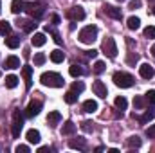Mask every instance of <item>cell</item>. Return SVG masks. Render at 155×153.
Segmentation results:
<instances>
[{"instance_id": "1", "label": "cell", "mask_w": 155, "mask_h": 153, "mask_svg": "<svg viewBox=\"0 0 155 153\" xmlns=\"http://www.w3.org/2000/svg\"><path fill=\"white\" fill-rule=\"evenodd\" d=\"M40 81H41V85H45V86H54V88H60V86H63V77L60 76L58 72H43L41 76H40Z\"/></svg>"}, {"instance_id": "2", "label": "cell", "mask_w": 155, "mask_h": 153, "mask_svg": "<svg viewBox=\"0 0 155 153\" xmlns=\"http://www.w3.org/2000/svg\"><path fill=\"white\" fill-rule=\"evenodd\" d=\"M25 13L31 16V18H35V20H38L43 16V13H45V4L43 2H25Z\"/></svg>"}, {"instance_id": "3", "label": "cell", "mask_w": 155, "mask_h": 153, "mask_svg": "<svg viewBox=\"0 0 155 153\" xmlns=\"http://www.w3.org/2000/svg\"><path fill=\"white\" fill-rule=\"evenodd\" d=\"M96 38H97V27L96 25H87V27H83L79 31V41L81 43L90 45V43L96 41Z\"/></svg>"}, {"instance_id": "4", "label": "cell", "mask_w": 155, "mask_h": 153, "mask_svg": "<svg viewBox=\"0 0 155 153\" xmlns=\"http://www.w3.org/2000/svg\"><path fill=\"white\" fill-rule=\"evenodd\" d=\"M22 126H24V115L20 114V110L16 108L13 112V126H11V133L15 139L20 137V132H22Z\"/></svg>"}, {"instance_id": "5", "label": "cell", "mask_w": 155, "mask_h": 153, "mask_svg": "<svg viewBox=\"0 0 155 153\" xmlns=\"http://www.w3.org/2000/svg\"><path fill=\"white\" fill-rule=\"evenodd\" d=\"M134 77L130 76V74H126V72H116L114 74V83H116V86H121V88H130L132 85H134Z\"/></svg>"}, {"instance_id": "6", "label": "cell", "mask_w": 155, "mask_h": 153, "mask_svg": "<svg viewBox=\"0 0 155 153\" xmlns=\"http://www.w3.org/2000/svg\"><path fill=\"white\" fill-rule=\"evenodd\" d=\"M65 16H67L69 20H72V22H79V20H83V18H85V9H83L81 5L71 7V9L65 13Z\"/></svg>"}, {"instance_id": "7", "label": "cell", "mask_w": 155, "mask_h": 153, "mask_svg": "<svg viewBox=\"0 0 155 153\" xmlns=\"http://www.w3.org/2000/svg\"><path fill=\"white\" fill-rule=\"evenodd\" d=\"M103 52L108 56V58H116L117 56V45L114 38H107L103 41Z\"/></svg>"}, {"instance_id": "8", "label": "cell", "mask_w": 155, "mask_h": 153, "mask_svg": "<svg viewBox=\"0 0 155 153\" xmlns=\"http://www.w3.org/2000/svg\"><path fill=\"white\" fill-rule=\"evenodd\" d=\"M40 110H41V103L40 101H31L29 105H27V108H25V117H35V115L40 114Z\"/></svg>"}, {"instance_id": "9", "label": "cell", "mask_w": 155, "mask_h": 153, "mask_svg": "<svg viewBox=\"0 0 155 153\" xmlns=\"http://www.w3.org/2000/svg\"><path fill=\"white\" fill-rule=\"evenodd\" d=\"M92 90H94V94H96L97 97H101V99H105V97H107V86H105V83H103V81H94Z\"/></svg>"}, {"instance_id": "10", "label": "cell", "mask_w": 155, "mask_h": 153, "mask_svg": "<svg viewBox=\"0 0 155 153\" xmlns=\"http://www.w3.org/2000/svg\"><path fill=\"white\" fill-rule=\"evenodd\" d=\"M139 74H141V77H144V79H152L153 74H155V70L150 63H143V65L139 67Z\"/></svg>"}, {"instance_id": "11", "label": "cell", "mask_w": 155, "mask_h": 153, "mask_svg": "<svg viewBox=\"0 0 155 153\" xmlns=\"http://www.w3.org/2000/svg\"><path fill=\"white\" fill-rule=\"evenodd\" d=\"M22 76H24V79H25V88L29 90L31 85H33V67H29V65L22 67Z\"/></svg>"}, {"instance_id": "12", "label": "cell", "mask_w": 155, "mask_h": 153, "mask_svg": "<svg viewBox=\"0 0 155 153\" xmlns=\"http://www.w3.org/2000/svg\"><path fill=\"white\" fill-rule=\"evenodd\" d=\"M69 146H71L72 150H79V151H85V150H87V141H85L83 137H78V139H72V141L69 142Z\"/></svg>"}, {"instance_id": "13", "label": "cell", "mask_w": 155, "mask_h": 153, "mask_svg": "<svg viewBox=\"0 0 155 153\" xmlns=\"http://www.w3.org/2000/svg\"><path fill=\"white\" fill-rule=\"evenodd\" d=\"M105 11H107V15H108L110 18H114V20H121V18H123L121 9H117L114 5H105Z\"/></svg>"}, {"instance_id": "14", "label": "cell", "mask_w": 155, "mask_h": 153, "mask_svg": "<svg viewBox=\"0 0 155 153\" xmlns=\"http://www.w3.org/2000/svg\"><path fill=\"white\" fill-rule=\"evenodd\" d=\"M45 41H47V38H45V34H43V33H35V36L31 38V43H33L35 47H43V45H45Z\"/></svg>"}, {"instance_id": "15", "label": "cell", "mask_w": 155, "mask_h": 153, "mask_svg": "<svg viewBox=\"0 0 155 153\" xmlns=\"http://www.w3.org/2000/svg\"><path fill=\"white\" fill-rule=\"evenodd\" d=\"M72 133H76V124L72 121H67L61 126V135H72Z\"/></svg>"}, {"instance_id": "16", "label": "cell", "mask_w": 155, "mask_h": 153, "mask_svg": "<svg viewBox=\"0 0 155 153\" xmlns=\"http://www.w3.org/2000/svg\"><path fill=\"white\" fill-rule=\"evenodd\" d=\"M11 11H13L15 15H20L22 11H25V2H24V0H13Z\"/></svg>"}, {"instance_id": "17", "label": "cell", "mask_w": 155, "mask_h": 153, "mask_svg": "<svg viewBox=\"0 0 155 153\" xmlns=\"http://www.w3.org/2000/svg\"><path fill=\"white\" fill-rule=\"evenodd\" d=\"M65 60V54H63V50H60V49H54L52 52H51V61L52 63H61Z\"/></svg>"}, {"instance_id": "18", "label": "cell", "mask_w": 155, "mask_h": 153, "mask_svg": "<svg viewBox=\"0 0 155 153\" xmlns=\"http://www.w3.org/2000/svg\"><path fill=\"white\" fill-rule=\"evenodd\" d=\"M5 69H20V58L9 56V58L5 60Z\"/></svg>"}, {"instance_id": "19", "label": "cell", "mask_w": 155, "mask_h": 153, "mask_svg": "<svg viewBox=\"0 0 155 153\" xmlns=\"http://www.w3.org/2000/svg\"><path fill=\"white\" fill-rule=\"evenodd\" d=\"M25 137H27V141H29L31 144H38L40 141H41V139H40V132L38 130H29Z\"/></svg>"}, {"instance_id": "20", "label": "cell", "mask_w": 155, "mask_h": 153, "mask_svg": "<svg viewBox=\"0 0 155 153\" xmlns=\"http://www.w3.org/2000/svg\"><path fill=\"white\" fill-rule=\"evenodd\" d=\"M83 110H85L87 114H94V112L97 110V103H96V101H92V99H88V101H85V103H83Z\"/></svg>"}, {"instance_id": "21", "label": "cell", "mask_w": 155, "mask_h": 153, "mask_svg": "<svg viewBox=\"0 0 155 153\" xmlns=\"http://www.w3.org/2000/svg\"><path fill=\"white\" fill-rule=\"evenodd\" d=\"M18 25H22V29H24L25 33H33V31L36 29V24H35V20H25V22H20Z\"/></svg>"}, {"instance_id": "22", "label": "cell", "mask_w": 155, "mask_h": 153, "mask_svg": "<svg viewBox=\"0 0 155 153\" xmlns=\"http://www.w3.org/2000/svg\"><path fill=\"white\" fill-rule=\"evenodd\" d=\"M126 25H128V29L135 31V29H139V27H141V20H139L137 16H130V18H128V22H126Z\"/></svg>"}, {"instance_id": "23", "label": "cell", "mask_w": 155, "mask_h": 153, "mask_svg": "<svg viewBox=\"0 0 155 153\" xmlns=\"http://www.w3.org/2000/svg\"><path fill=\"white\" fill-rule=\"evenodd\" d=\"M61 121V114L60 112H51V114L47 115V122L49 124H58Z\"/></svg>"}, {"instance_id": "24", "label": "cell", "mask_w": 155, "mask_h": 153, "mask_svg": "<svg viewBox=\"0 0 155 153\" xmlns=\"http://www.w3.org/2000/svg\"><path fill=\"white\" fill-rule=\"evenodd\" d=\"M5 45H7L9 49H16V47L20 45V38H18V36H7V38H5Z\"/></svg>"}, {"instance_id": "25", "label": "cell", "mask_w": 155, "mask_h": 153, "mask_svg": "<svg viewBox=\"0 0 155 153\" xmlns=\"http://www.w3.org/2000/svg\"><path fill=\"white\" fill-rule=\"evenodd\" d=\"M0 34L2 36H9L11 34V24L9 22H5V20L0 22Z\"/></svg>"}, {"instance_id": "26", "label": "cell", "mask_w": 155, "mask_h": 153, "mask_svg": "<svg viewBox=\"0 0 155 153\" xmlns=\"http://www.w3.org/2000/svg\"><path fill=\"white\" fill-rule=\"evenodd\" d=\"M69 74H71L72 77H79L81 74H83V69H81L79 65H76V63H74V65H71V69H69Z\"/></svg>"}, {"instance_id": "27", "label": "cell", "mask_w": 155, "mask_h": 153, "mask_svg": "<svg viewBox=\"0 0 155 153\" xmlns=\"http://www.w3.org/2000/svg\"><path fill=\"white\" fill-rule=\"evenodd\" d=\"M126 144H128L130 148H141V144H143V142H141V139H139L137 135H134V137H130V139L126 141Z\"/></svg>"}, {"instance_id": "28", "label": "cell", "mask_w": 155, "mask_h": 153, "mask_svg": "<svg viewBox=\"0 0 155 153\" xmlns=\"http://www.w3.org/2000/svg\"><path fill=\"white\" fill-rule=\"evenodd\" d=\"M114 105H116L117 110H126V106H128V101H126L124 97H116Z\"/></svg>"}, {"instance_id": "29", "label": "cell", "mask_w": 155, "mask_h": 153, "mask_svg": "<svg viewBox=\"0 0 155 153\" xmlns=\"http://www.w3.org/2000/svg\"><path fill=\"white\" fill-rule=\"evenodd\" d=\"M78 101V94L74 90H71V92H67L65 94V103H69V105H74Z\"/></svg>"}, {"instance_id": "30", "label": "cell", "mask_w": 155, "mask_h": 153, "mask_svg": "<svg viewBox=\"0 0 155 153\" xmlns=\"http://www.w3.org/2000/svg\"><path fill=\"white\" fill-rule=\"evenodd\" d=\"M16 85H18V77H16V76H13V74H11V76L5 77V86H7V88H15Z\"/></svg>"}, {"instance_id": "31", "label": "cell", "mask_w": 155, "mask_h": 153, "mask_svg": "<svg viewBox=\"0 0 155 153\" xmlns=\"http://www.w3.org/2000/svg\"><path fill=\"white\" fill-rule=\"evenodd\" d=\"M153 117H155V112H152V110H146V112H144V115H143L139 121H141V124H146V122H150Z\"/></svg>"}, {"instance_id": "32", "label": "cell", "mask_w": 155, "mask_h": 153, "mask_svg": "<svg viewBox=\"0 0 155 153\" xmlns=\"http://www.w3.org/2000/svg\"><path fill=\"white\" fill-rule=\"evenodd\" d=\"M45 33H51V34H52V38H54V41H56L58 45H61V43H63V40L60 38V34H58L52 27H49V25H47V27H45Z\"/></svg>"}, {"instance_id": "33", "label": "cell", "mask_w": 155, "mask_h": 153, "mask_svg": "<svg viewBox=\"0 0 155 153\" xmlns=\"http://www.w3.org/2000/svg\"><path fill=\"white\" fill-rule=\"evenodd\" d=\"M45 60H47V58H45L43 52H36V54H35V65H43Z\"/></svg>"}, {"instance_id": "34", "label": "cell", "mask_w": 155, "mask_h": 153, "mask_svg": "<svg viewBox=\"0 0 155 153\" xmlns=\"http://www.w3.org/2000/svg\"><path fill=\"white\" fill-rule=\"evenodd\" d=\"M144 105H146V103H144V99H143L141 96H135V99H134V106H135L137 110H141Z\"/></svg>"}, {"instance_id": "35", "label": "cell", "mask_w": 155, "mask_h": 153, "mask_svg": "<svg viewBox=\"0 0 155 153\" xmlns=\"http://www.w3.org/2000/svg\"><path fill=\"white\" fill-rule=\"evenodd\" d=\"M72 90H74L76 94H81V92L85 90V85H83L81 81H74V83H72Z\"/></svg>"}, {"instance_id": "36", "label": "cell", "mask_w": 155, "mask_h": 153, "mask_svg": "<svg viewBox=\"0 0 155 153\" xmlns=\"http://www.w3.org/2000/svg\"><path fill=\"white\" fill-rule=\"evenodd\" d=\"M94 72H96V74L105 72V63H103V61H96V63H94Z\"/></svg>"}, {"instance_id": "37", "label": "cell", "mask_w": 155, "mask_h": 153, "mask_svg": "<svg viewBox=\"0 0 155 153\" xmlns=\"http://www.w3.org/2000/svg\"><path fill=\"white\" fill-rule=\"evenodd\" d=\"M144 36H146V38H155V27L153 25H148V27L144 29Z\"/></svg>"}, {"instance_id": "38", "label": "cell", "mask_w": 155, "mask_h": 153, "mask_svg": "<svg viewBox=\"0 0 155 153\" xmlns=\"http://www.w3.org/2000/svg\"><path fill=\"white\" fill-rule=\"evenodd\" d=\"M146 101H148L150 105H155V90H150V92L146 94Z\"/></svg>"}, {"instance_id": "39", "label": "cell", "mask_w": 155, "mask_h": 153, "mask_svg": "<svg viewBox=\"0 0 155 153\" xmlns=\"http://www.w3.org/2000/svg\"><path fill=\"white\" fill-rule=\"evenodd\" d=\"M16 151L18 153H29L31 150H29V146H25V144H18V146H16Z\"/></svg>"}, {"instance_id": "40", "label": "cell", "mask_w": 155, "mask_h": 153, "mask_svg": "<svg viewBox=\"0 0 155 153\" xmlns=\"http://www.w3.org/2000/svg\"><path fill=\"white\" fill-rule=\"evenodd\" d=\"M90 124H92L90 121H85V122L81 124V130H83V132H92V126H90Z\"/></svg>"}, {"instance_id": "41", "label": "cell", "mask_w": 155, "mask_h": 153, "mask_svg": "<svg viewBox=\"0 0 155 153\" xmlns=\"http://www.w3.org/2000/svg\"><path fill=\"white\" fill-rule=\"evenodd\" d=\"M141 4H143L141 0H132V2L128 4V7H130V9H137V7H141Z\"/></svg>"}, {"instance_id": "42", "label": "cell", "mask_w": 155, "mask_h": 153, "mask_svg": "<svg viewBox=\"0 0 155 153\" xmlns=\"http://www.w3.org/2000/svg\"><path fill=\"white\" fill-rule=\"evenodd\" d=\"M146 135H148L150 139H155V124H153V126H150V128L146 130Z\"/></svg>"}, {"instance_id": "43", "label": "cell", "mask_w": 155, "mask_h": 153, "mask_svg": "<svg viewBox=\"0 0 155 153\" xmlns=\"http://www.w3.org/2000/svg\"><path fill=\"white\" fill-rule=\"evenodd\" d=\"M137 60H139V56H137V54H130V56H128V63H130V65H135V61H137Z\"/></svg>"}, {"instance_id": "44", "label": "cell", "mask_w": 155, "mask_h": 153, "mask_svg": "<svg viewBox=\"0 0 155 153\" xmlns=\"http://www.w3.org/2000/svg\"><path fill=\"white\" fill-rule=\"evenodd\" d=\"M96 56H97V50H96V49L87 50V58H96Z\"/></svg>"}, {"instance_id": "45", "label": "cell", "mask_w": 155, "mask_h": 153, "mask_svg": "<svg viewBox=\"0 0 155 153\" xmlns=\"http://www.w3.org/2000/svg\"><path fill=\"white\" fill-rule=\"evenodd\" d=\"M52 24H54V25L60 24V16H58V15H52Z\"/></svg>"}, {"instance_id": "46", "label": "cell", "mask_w": 155, "mask_h": 153, "mask_svg": "<svg viewBox=\"0 0 155 153\" xmlns=\"http://www.w3.org/2000/svg\"><path fill=\"white\" fill-rule=\"evenodd\" d=\"M38 151H40V153H45V151H49V148H47V146H41Z\"/></svg>"}, {"instance_id": "47", "label": "cell", "mask_w": 155, "mask_h": 153, "mask_svg": "<svg viewBox=\"0 0 155 153\" xmlns=\"http://www.w3.org/2000/svg\"><path fill=\"white\" fill-rule=\"evenodd\" d=\"M152 56L155 58V43H153V47H152Z\"/></svg>"}, {"instance_id": "48", "label": "cell", "mask_w": 155, "mask_h": 153, "mask_svg": "<svg viewBox=\"0 0 155 153\" xmlns=\"http://www.w3.org/2000/svg\"><path fill=\"white\" fill-rule=\"evenodd\" d=\"M0 11H2V4H0Z\"/></svg>"}, {"instance_id": "49", "label": "cell", "mask_w": 155, "mask_h": 153, "mask_svg": "<svg viewBox=\"0 0 155 153\" xmlns=\"http://www.w3.org/2000/svg\"><path fill=\"white\" fill-rule=\"evenodd\" d=\"M153 15H155V7H153Z\"/></svg>"}, {"instance_id": "50", "label": "cell", "mask_w": 155, "mask_h": 153, "mask_svg": "<svg viewBox=\"0 0 155 153\" xmlns=\"http://www.w3.org/2000/svg\"><path fill=\"white\" fill-rule=\"evenodd\" d=\"M0 76H2V74H0Z\"/></svg>"}]
</instances>
